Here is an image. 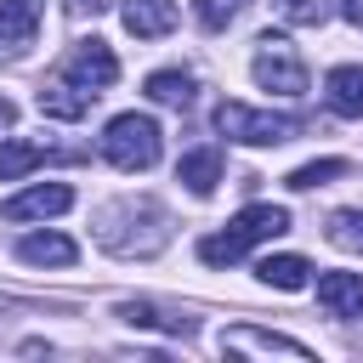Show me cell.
Segmentation results:
<instances>
[{"label":"cell","instance_id":"obj_1","mask_svg":"<svg viewBox=\"0 0 363 363\" xmlns=\"http://www.w3.org/2000/svg\"><path fill=\"white\" fill-rule=\"evenodd\" d=\"M96 244L119 261H147L170 244V216L153 199H119L96 216Z\"/></svg>","mask_w":363,"mask_h":363},{"label":"cell","instance_id":"obj_2","mask_svg":"<svg viewBox=\"0 0 363 363\" xmlns=\"http://www.w3.org/2000/svg\"><path fill=\"white\" fill-rule=\"evenodd\" d=\"M278 233H289V210H284V204H250V210H238V216L227 221V233H210V238L199 244V261H210V267H233L250 244L278 238Z\"/></svg>","mask_w":363,"mask_h":363},{"label":"cell","instance_id":"obj_3","mask_svg":"<svg viewBox=\"0 0 363 363\" xmlns=\"http://www.w3.org/2000/svg\"><path fill=\"white\" fill-rule=\"evenodd\" d=\"M102 159L113 170H153L159 164V125L147 113H119L102 130Z\"/></svg>","mask_w":363,"mask_h":363},{"label":"cell","instance_id":"obj_4","mask_svg":"<svg viewBox=\"0 0 363 363\" xmlns=\"http://www.w3.org/2000/svg\"><path fill=\"white\" fill-rule=\"evenodd\" d=\"M216 130L233 136V142H244V147H278V142H289V136L301 130V119H289V113H261V108H244V102H221V108H216Z\"/></svg>","mask_w":363,"mask_h":363},{"label":"cell","instance_id":"obj_5","mask_svg":"<svg viewBox=\"0 0 363 363\" xmlns=\"http://www.w3.org/2000/svg\"><path fill=\"white\" fill-rule=\"evenodd\" d=\"M255 85L261 91H278V96H306V68L295 57V45L284 34H261L255 40Z\"/></svg>","mask_w":363,"mask_h":363},{"label":"cell","instance_id":"obj_6","mask_svg":"<svg viewBox=\"0 0 363 363\" xmlns=\"http://www.w3.org/2000/svg\"><path fill=\"white\" fill-rule=\"evenodd\" d=\"M62 74H68L74 85H85V91H108V85L119 79V57H113L102 40H79V45L68 51Z\"/></svg>","mask_w":363,"mask_h":363},{"label":"cell","instance_id":"obj_7","mask_svg":"<svg viewBox=\"0 0 363 363\" xmlns=\"http://www.w3.org/2000/svg\"><path fill=\"white\" fill-rule=\"evenodd\" d=\"M221 352H261V357H312V346L289 340V335H272V329H250V323H233L221 329Z\"/></svg>","mask_w":363,"mask_h":363},{"label":"cell","instance_id":"obj_8","mask_svg":"<svg viewBox=\"0 0 363 363\" xmlns=\"http://www.w3.org/2000/svg\"><path fill=\"white\" fill-rule=\"evenodd\" d=\"M74 204V187L68 182H40V187H23L11 204H6V221H40V216H62Z\"/></svg>","mask_w":363,"mask_h":363},{"label":"cell","instance_id":"obj_9","mask_svg":"<svg viewBox=\"0 0 363 363\" xmlns=\"http://www.w3.org/2000/svg\"><path fill=\"white\" fill-rule=\"evenodd\" d=\"M91 96H96V91L74 85L68 74H62V79H45V85L34 91V102H40L45 119H85V113H91Z\"/></svg>","mask_w":363,"mask_h":363},{"label":"cell","instance_id":"obj_10","mask_svg":"<svg viewBox=\"0 0 363 363\" xmlns=\"http://www.w3.org/2000/svg\"><path fill=\"white\" fill-rule=\"evenodd\" d=\"M318 306L329 318H363V272H323L318 278Z\"/></svg>","mask_w":363,"mask_h":363},{"label":"cell","instance_id":"obj_11","mask_svg":"<svg viewBox=\"0 0 363 363\" xmlns=\"http://www.w3.org/2000/svg\"><path fill=\"white\" fill-rule=\"evenodd\" d=\"M125 28L136 34V40H159V34H170L176 28V6L170 0H125Z\"/></svg>","mask_w":363,"mask_h":363},{"label":"cell","instance_id":"obj_12","mask_svg":"<svg viewBox=\"0 0 363 363\" xmlns=\"http://www.w3.org/2000/svg\"><path fill=\"white\" fill-rule=\"evenodd\" d=\"M74 255H79V244L62 233H28L17 244V261H28V267H74Z\"/></svg>","mask_w":363,"mask_h":363},{"label":"cell","instance_id":"obj_13","mask_svg":"<svg viewBox=\"0 0 363 363\" xmlns=\"http://www.w3.org/2000/svg\"><path fill=\"white\" fill-rule=\"evenodd\" d=\"M323 91H329V108L340 113V119H357L363 113V68H329V79H323Z\"/></svg>","mask_w":363,"mask_h":363},{"label":"cell","instance_id":"obj_14","mask_svg":"<svg viewBox=\"0 0 363 363\" xmlns=\"http://www.w3.org/2000/svg\"><path fill=\"white\" fill-rule=\"evenodd\" d=\"M176 182H187L199 199H204V193H216V182H221V153H216V147H193V153H182Z\"/></svg>","mask_w":363,"mask_h":363},{"label":"cell","instance_id":"obj_15","mask_svg":"<svg viewBox=\"0 0 363 363\" xmlns=\"http://www.w3.org/2000/svg\"><path fill=\"white\" fill-rule=\"evenodd\" d=\"M34 28H40V0H0V40L6 45L34 40Z\"/></svg>","mask_w":363,"mask_h":363},{"label":"cell","instance_id":"obj_16","mask_svg":"<svg viewBox=\"0 0 363 363\" xmlns=\"http://www.w3.org/2000/svg\"><path fill=\"white\" fill-rule=\"evenodd\" d=\"M147 96L164 102V108H193V74H182V68H159V74H147Z\"/></svg>","mask_w":363,"mask_h":363},{"label":"cell","instance_id":"obj_17","mask_svg":"<svg viewBox=\"0 0 363 363\" xmlns=\"http://www.w3.org/2000/svg\"><path fill=\"white\" fill-rule=\"evenodd\" d=\"M255 272H261V284H272V289H306V278H312V267H306L301 255H267Z\"/></svg>","mask_w":363,"mask_h":363},{"label":"cell","instance_id":"obj_18","mask_svg":"<svg viewBox=\"0 0 363 363\" xmlns=\"http://www.w3.org/2000/svg\"><path fill=\"white\" fill-rule=\"evenodd\" d=\"M119 318L125 323H136V329H176V335H193V318H164L159 306H147V301H125L119 306Z\"/></svg>","mask_w":363,"mask_h":363},{"label":"cell","instance_id":"obj_19","mask_svg":"<svg viewBox=\"0 0 363 363\" xmlns=\"http://www.w3.org/2000/svg\"><path fill=\"white\" fill-rule=\"evenodd\" d=\"M34 164H45V147H34V142H0V182L28 176Z\"/></svg>","mask_w":363,"mask_h":363},{"label":"cell","instance_id":"obj_20","mask_svg":"<svg viewBox=\"0 0 363 363\" xmlns=\"http://www.w3.org/2000/svg\"><path fill=\"white\" fill-rule=\"evenodd\" d=\"M323 233H329V244H335V250H352V255H363V210H335Z\"/></svg>","mask_w":363,"mask_h":363},{"label":"cell","instance_id":"obj_21","mask_svg":"<svg viewBox=\"0 0 363 363\" xmlns=\"http://www.w3.org/2000/svg\"><path fill=\"white\" fill-rule=\"evenodd\" d=\"M352 164L346 159H312V164H301V170H289V187L295 193H312V187H323V182H335V176H346Z\"/></svg>","mask_w":363,"mask_h":363},{"label":"cell","instance_id":"obj_22","mask_svg":"<svg viewBox=\"0 0 363 363\" xmlns=\"http://www.w3.org/2000/svg\"><path fill=\"white\" fill-rule=\"evenodd\" d=\"M193 11H199V23H204L210 34H221V28L233 23V11H238V0H193Z\"/></svg>","mask_w":363,"mask_h":363},{"label":"cell","instance_id":"obj_23","mask_svg":"<svg viewBox=\"0 0 363 363\" xmlns=\"http://www.w3.org/2000/svg\"><path fill=\"white\" fill-rule=\"evenodd\" d=\"M284 17L312 28V23H323V17H329V0H284Z\"/></svg>","mask_w":363,"mask_h":363},{"label":"cell","instance_id":"obj_24","mask_svg":"<svg viewBox=\"0 0 363 363\" xmlns=\"http://www.w3.org/2000/svg\"><path fill=\"white\" fill-rule=\"evenodd\" d=\"M340 11H346V23H357V28H363V0H340Z\"/></svg>","mask_w":363,"mask_h":363},{"label":"cell","instance_id":"obj_25","mask_svg":"<svg viewBox=\"0 0 363 363\" xmlns=\"http://www.w3.org/2000/svg\"><path fill=\"white\" fill-rule=\"evenodd\" d=\"M102 6H108V0H68V11H91V17H96Z\"/></svg>","mask_w":363,"mask_h":363},{"label":"cell","instance_id":"obj_26","mask_svg":"<svg viewBox=\"0 0 363 363\" xmlns=\"http://www.w3.org/2000/svg\"><path fill=\"white\" fill-rule=\"evenodd\" d=\"M0 125H11V102H0Z\"/></svg>","mask_w":363,"mask_h":363}]
</instances>
